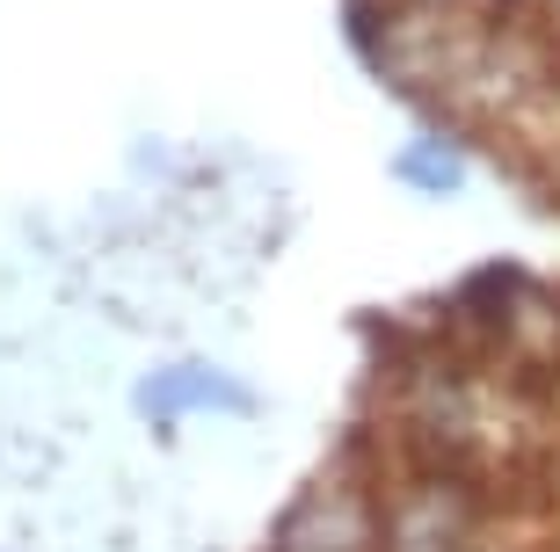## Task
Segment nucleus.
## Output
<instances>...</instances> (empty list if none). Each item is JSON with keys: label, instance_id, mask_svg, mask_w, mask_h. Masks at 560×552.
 Masks as SVG:
<instances>
[{"label": "nucleus", "instance_id": "f257e3e1", "mask_svg": "<svg viewBox=\"0 0 560 552\" xmlns=\"http://www.w3.org/2000/svg\"><path fill=\"white\" fill-rule=\"evenodd\" d=\"M458 175H466V145H458L452 124H430V131H416V145L400 153V183L430 189V197L458 189Z\"/></svg>", "mask_w": 560, "mask_h": 552}, {"label": "nucleus", "instance_id": "7ed1b4c3", "mask_svg": "<svg viewBox=\"0 0 560 552\" xmlns=\"http://www.w3.org/2000/svg\"><path fill=\"white\" fill-rule=\"evenodd\" d=\"M539 15H546V22H553V37H560V0H546V8H539Z\"/></svg>", "mask_w": 560, "mask_h": 552}, {"label": "nucleus", "instance_id": "f03ea898", "mask_svg": "<svg viewBox=\"0 0 560 552\" xmlns=\"http://www.w3.org/2000/svg\"><path fill=\"white\" fill-rule=\"evenodd\" d=\"M416 15H488V8H517V0H400Z\"/></svg>", "mask_w": 560, "mask_h": 552}]
</instances>
